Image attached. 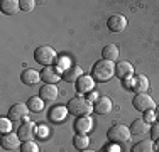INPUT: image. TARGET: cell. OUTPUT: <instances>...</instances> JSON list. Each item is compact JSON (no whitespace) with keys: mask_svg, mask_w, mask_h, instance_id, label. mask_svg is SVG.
<instances>
[{"mask_svg":"<svg viewBox=\"0 0 159 152\" xmlns=\"http://www.w3.org/2000/svg\"><path fill=\"white\" fill-rule=\"evenodd\" d=\"M115 76V63L107 59H100L93 64V69H92V78L98 83H105L108 79Z\"/></svg>","mask_w":159,"mask_h":152,"instance_id":"obj_1","label":"cell"},{"mask_svg":"<svg viewBox=\"0 0 159 152\" xmlns=\"http://www.w3.org/2000/svg\"><path fill=\"white\" fill-rule=\"evenodd\" d=\"M66 108H68V112H70L71 115H75L76 118L78 117H90V113L93 112L92 101H88L85 96H81V95H76L75 98H71V100L68 101Z\"/></svg>","mask_w":159,"mask_h":152,"instance_id":"obj_2","label":"cell"},{"mask_svg":"<svg viewBox=\"0 0 159 152\" xmlns=\"http://www.w3.org/2000/svg\"><path fill=\"white\" fill-rule=\"evenodd\" d=\"M34 59L46 68V66H52L58 61V54H56L54 47H51L49 44H43L34 51Z\"/></svg>","mask_w":159,"mask_h":152,"instance_id":"obj_3","label":"cell"},{"mask_svg":"<svg viewBox=\"0 0 159 152\" xmlns=\"http://www.w3.org/2000/svg\"><path fill=\"white\" fill-rule=\"evenodd\" d=\"M130 128L127 125H122V123H117V125H112L107 132V139L110 140L112 144H125L129 142L130 139Z\"/></svg>","mask_w":159,"mask_h":152,"instance_id":"obj_4","label":"cell"},{"mask_svg":"<svg viewBox=\"0 0 159 152\" xmlns=\"http://www.w3.org/2000/svg\"><path fill=\"white\" fill-rule=\"evenodd\" d=\"M132 105H134V108L137 110V112H149V110H156V101L152 100V98L149 96L147 93H139L135 95L134 98H132Z\"/></svg>","mask_w":159,"mask_h":152,"instance_id":"obj_5","label":"cell"},{"mask_svg":"<svg viewBox=\"0 0 159 152\" xmlns=\"http://www.w3.org/2000/svg\"><path fill=\"white\" fill-rule=\"evenodd\" d=\"M61 78H63V73L56 66H46L41 71V79L44 81V85H56Z\"/></svg>","mask_w":159,"mask_h":152,"instance_id":"obj_6","label":"cell"},{"mask_svg":"<svg viewBox=\"0 0 159 152\" xmlns=\"http://www.w3.org/2000/svg\"><path fill=\"white\" fill-rule=\"evenodd\" d=\"M36 130H37L36 123L31 122V120H25L24 123L19 127L17 135H19V139H20L22 142H27V140H32L34 137H36Z\"/></svg>","mask_w":159,"mask_h":152,"instance_id":"obj_7","label":"cell"},{"mask_svg":"<svg viewBox=\"0 0 159 152\" xmlns=\"http://www.w3.org/2000/svg\"><path fill=\"white\" fill-rule=\"evenodd\" d=\"M107 27L110 32H122V30H125V27H127V19L124 17L122 14H113L108 17Z\"/></svg>","mask_w":159,"mask_h":152,"instance_id":"obj_8","label":"cell"},{"mask_svg":"<svg viewBox=\"0 0 159 152\" xmlns=\"http://www.w3.org/2000/svg\"><path fill=\"white\" fill-rule=\"evenodd\" d=\"M75 88H76V95H85V93H92L95 88V79L88 74H83L81 78L75 83Z\"/></svg>","mask_w":159,"mask_h":152,"instance_id":"obj_9","label":"cell"},{"mask_svg":"<svg viewBox=\"0 0 159 152\" xmlns=\"http://www.w3.org/2000/svg\"><path fill=\"white\" fill-rule=\"evenodd\" d=\"M27 113H31L27 103H14L9 108V118L12 120V122H17V120L25 118V117H27Z\"/></svg>","mask_w":159,"mask_h":152,"instance_id":"obj_10","label":"cell"},{"mask_svg":"<svg viewBox=\"0 0 159 152\" xmlns=\"http://www.w3.org/2000/svg\"><path fill=\"white\" fill-rule=\"evenodd\" d=\"M134 74V66H132L129 61H117L115 63V76L120 79L125 78H132Z\"/></svg>","mask_w":159,"mask_h":152,"instance_id":"obj_11","label":"cell"},{"mask_svg":"<svg viewBox=\"0 0 159 152\" xmlns=\"http://www.w3.org/2000/svg\"><path fill=\"white\" fill-rule=\"evenodd\" d=\"M73 127H75V132H76V134L86 135L93 127V120H92V117H78V118L75 120Z\"/></svg>","mask_w":159,"mask_h":152,"instance_id":"obj_12","label":"cell"},{"mask_svg":"<svg viewBox=\"0 0 159 152\" xmlns=\"http://www.w3.org/2000/svg\"><path fill=\"white\" fill-rule=\"evenodd\" d=\"M112 100L108 96H100L98 100L93 103V112L98 113V115H107V113L112 112Z\"/></svg>","mask_w":159,"mask_h":152,"instance_id":"obj_13","label":"cell"},{"mask_svg":"<svg viewBox=\"0 0 159 152\" xmlns=\"http://www.w3.org/2000/svg\"><path fill=\"white\" fill-rule=\"evenodd\" d=\"M22 140L19 139L17 134H12V132H9V134H2V139H0V144H2V147L5 150H14L17 149L19 145H20Z\"/></svg>","mask_w":159,"mask_h":152,"instance_id":"obj_14","label":"cell"},{"mask_svg":"<svg viewBox=\"0 0 159 152\" xmlns=\"http://www.w3.org/2000/svg\"><path fill=\"white\" fill-rule=\"evenodd\" d=\"M20 81L24 83V85H27V86H34V85H37V83L41 81V73L36 71V69H32V68H27V69L22 71Z\"/></svg>","mask_w":159,"mask_h":152,"instance_id":"obj_15","label":"cell"},{"mask_svg":"<svg viewBox=\"0 0 159 152\" xmlns=\"http://www.w3.org/2000/svg\"><path fill=\"white\" fill-rule=\"evenodd\" d=\"M59 95V90L56 85H43L39 88V96L44 101H54Z\"/></svg>","mask_w":159,"mask_h":152,"instance_id":"obj_16","label":"cell"},{"mask_svg":"<svg viewBox=\"0 0 159 152\" xmlns=\"http://www.w3.org/2000/svg\"><path fill=\"white\" fill-rule=\"evenodd\" d=\"M81 76H83V69L78 66V64H71L68 69L63 71V79L68 81V83H76Z\"/></svg>","mask_w":159,"mask_h":152,"instance_id":"obj_17","label":"cell"},{"mask_svg":"<svg viewBox=\"0 0 159 152\" xmlns=\"http://www.w3.org/2000/svg\"><path fill=\"white\" fill-rule=\"evenodd\" d=\"M68 108L66 106H54V108H51L49 110V113H48V118L52 122V123H61V122L66 120V117H68Z\"/></svg>","mask_w":159,"mask_h":152,"instance_id":"obj_18","label":"cell"},{"mask_svg":"<svg viewBox=\"0 0 159 152\" xmlns=\"http://www.w3.org/2000/svg\"><path fill=\"white\" fill-rule=\"evenodd\" d=\"M119 46L117 44H107L103 49H102V59H107V61H112V63H115V61H119Z\"/></svg>","mask_w":159,"mask_h":152,"instance_id":"obj_19","label":"cell"},{"mask_svg":"<svg viewBox=\"0 0 159 152\" xmlns=\"http://www.w3.org/2000/svg\"><path fill=\"white\" fill-rule=\"evenodd\" d=\"M0 9L5 15H14L20 10V0H2Z\"/></svg>","mask_w":159,"mask_h":152,"instance_id":"obj_20","label":"cell"},{"mask_svg":"<svg viewBox=\"0 0 159 152\" xmlns=\"http://www.w3.org/2000/svg\"><path fill=\"white\" fill-rule=\"evenodd\" d=\"M134 79H135V83H134V88H132V91H134L135 95H139V93H146V91L149 90V79H147V76L137 74Z\"/></svg>","mask_w":159,"mask_h":152,"instance_id":"obj_21","label":"cell"},{"mask_svg":"<svg viewBox=\"0 0 159 152\" xmlns=\"http://www.w3.org/2000/svg\"><path fill=\"white\" fill-rule=\"evenodd\" d=\"M129 128H130L132 135H144L147 130H149V123H147L144 118H137V120L132 122V125Z\"/></svg>","mask_w":159,"mask_h":152,"instance_id":"obj_22","label":"cell"},{"mask_svg":"<svg viewBox=\"0 0 159 152\" xmlns=\"http://www.w3.org/2000/svg\"><path fill=\"white\" fill-rule=\"evenodd\" d=\"M130 152H156V150H154V140H151V139L139 140L137 144L132 145Z\"/></svg>","mask_w":159,"mask_h":152,"instance_id":"obj_23","label":"cell"},{"mask_svg":"<svg viewBox=\"0 0 159 152\" xmlns=\"http://www.w3.org/2000/svg\"><path fill=\"white\" fill-rule=\"evenodd\" d=\"M27 106H29V110H31L32 113L43 112V110H44V100L39 96V95H36V96H31V98L27 100Z\"/></svg>","mask_w":159,"mask_h":152,"instance_id":"obj_24","label":"cell"},{"mask_svg":"<svg viewBox=\"0 0 159 152\" xmlns=\"http://www.w3.org/2000/svg\"><path fill=\"white\" fill-rule=\"evenodd\" d=\"M88 144H90V139L86 135H81V134H76L73 137V145L76 147L78 150H85L88 149Z\"/></svg>","mask_w":159,"mask_h":152,"instance_id":"obj_25","label":"cell"},{"mask_svg":"<svg viewBox=\"0 0 159 152\" xmlns=\"http://www.w3.org/2000/svg\"><path fill=\"white\" fill-rule=\"evenodd\" d=\"M20 152H39V145L34 140H27V142H22Z\"/></svg>","mask_w":159,"mask_h":152,"instance_id":"obj_26","label":"cell"},{"mask_svg":"<svg viewBox=\"0 0 159 152\" xmlns=\"http://www.w3.org/2000/svg\"><path fill=\"white\" fill-rule=\"evenodd\" d=\"M36 9V2L34 0H20V10L22 12H32Z\"/></svg>","mask_w":159,"mask_h":152,"instance_id":"obj_27","label":"cell"},{"mask_svg":"<svg viewBox=\"0 0 159 152\" xmlns=\"http://www.w3.org/2000/svg\"><path fill=\"white\" fill-rule=\"evenodd\" d=\"M70 66H71V63L68 61V58H64V56H61V58H58V61H56V68H58V69L61 71V73H63L64 69H68Z\"/></svg>","mask_w":159,"mask_h":152,"instance_id":"obj_28","label":"cell"},{"mask_svg":"<svg viewBox=\"0 0 159 152\" xmlns=\"http://www.w3.org/2000/svg\"><path fill=\"white\" fill-rule=\"evenodd\" d=\"M10 128H12V120L3 117V118L0 120V130H2V134H9Z\"/></svg>","mask_w":159,"mask_h":152,"instance_id":"obj_29","label":"cell"},{"mask_svg":"<svg viewBox=\"0 0 159 152\" xmlns=\"http://www.w3.org/2000/svg\"><path fill=\"white\" fill-rule=\"evenodd\" d=\"M100 152H122V149L119 147V144H107V145H103L100 149Z\"/></svg>","mask_w":159,"mask_h":152,"instance_id":"obj_30","label":"cell"},{"mask_svg":"<svg viewBox=\"0 0 159 152\" xmlns=\"http://www.w3.org/2000/svg\"><path fill=\"white\" fill-rule=\"evenodd\" d=\"M151 140H159V122H154L151 125Z\"/></svg>","mask_w":159,"mask_h":152,"instance_id":"obj_31","label":"cell"},{"mask_svg":"<svg viewBox=\"0 0 159 152\" xmlns=\"http://www.w3.org/2000/svg\"><path fill=\"white\" fill-rule=\"evenodd\" d=\"M144 120H146L147 123L151 125L154 120H156V113H154L152 110H149V112H146V113H144Z\"/></svg>","mask_w":159,"mask_h":152,"instance_id":"obj_32","label":"cell"},{"mask_svg":"<svg viewBox=\"0 0 159 152\" xmlns=\"http://www.w3.org/2000/svg\"><path fill=\"white\" fill-rule=\"evenodd\" d=\"M122 83H124V88H125V90H132V88H134L135 79L134 78H125V79H122Z\"/></svg>","mask_w":159,"mask_h":152,"instance_id":"obj_33","label":"cell"},{"mask_svg":"<svg viewBox=\"0 0 159 152\" xmlns=\"http://www.w3.org/2000/svg\"><path fill=\"white\" fill-rule=\"evenodd\" d=\"M36 135H37V137H43V139H44V137L48 135V128H46V127H37Z\"/></svg>","mask_w":159,"mask_h":152,"instance_id":"obj_34","label":"cell"},{"mask_svg":"<svg viewBox=\"0 0 159 152\" xmlns=\"http://www.w3.org/2000/svg\"><path fill=\"white\" fill-rule=\"evenodd\" d=\"M98 98H100V96H98V95L95 93V91H92V93H88V96H86V100H88V101H97Z\"/></svg>","mask_w":159,"mask_h":152,"instance_id":"obj_35","label":"cell"},{"mask_svg":"<svg viewBox=\"0 0 159 152\" xmlns=\"http://www.w3.org/2000/svg\"><path fill=\"white\" fill-rule=\"evenodd\" d=\"M154 113H156V122H159V105L156 106V112Z\"/></svg>","mask_w":159,"mask_h":152,"instance_id":"obj_36","label":"cell"},{"mask_svg":"<svg viewBox=\"0 0 159 152\" xmlns=\"http://www.w3.org/2000/svg\"><path fill=\"white\" fill-rule=\"evenodd\" d=\"M154 150L159 152V140H156V142H154Z\"/></svg>","mask_w":159,"mask_h":152,"instance_id":"obj_37","label":"cell"},{"mask_svg":"<svg viewBox=\"0 0 159 152\" xmlns=\"http://www.w3.org/2000/svg\"><path fill=\"white\" fill-rule=\"evenodd\" d=\"M80 152H97V150H93V149H85V150H80Z\"/></svg>","mask_w":159,"mask_h":152,"instance_id":"obj_38","label":"cell"}]
</instances>
